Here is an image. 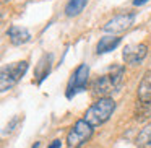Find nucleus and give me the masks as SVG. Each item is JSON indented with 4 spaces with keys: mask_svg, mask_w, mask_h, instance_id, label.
Returning <instances> with one entry per match:
<instances>
[{
    "mask_svg": "<svg viewBox=\"0 0 151 148\" xmlns=\"http://www.w3.org/2000/svg\"><path fill=\"white\" fill-rule=\"evenodd\" d=\"M125 69L122 65H112L107 73L98 77L91 85V95L96 99L99 98H109V95L119 91L124 83Z\"/></svg>",
    "mask_w": 151,
    "mask_h": 148,
    "instance_id": "f257e3e1",
    "label": "nucleus"
},
{
    "mask_svg": "<svg viewBox=\"0 0 151 148\" xmlns=\"http://www.w3.org/2000/svg\"><path fill=\"white\" fill-rule=\"evenodd\" d=\"M115 111V101L109 96V98H99L86 109L85 119L91 127H99V125L106 124L111 119V116Z\"/></svg>",
    "mask_w": 151,
    "mask_h": 148,
    "instance_id": "f03ea898",
    "label": "nucleus"
},
{
    "mask_svg": "<svg viewBox=\"0 0 151 148\" xmlns=\"http://www.w3.org/2000/svg\"><path fill=\"white\" fill-rule=\"evenodd\" d=\"M28 60H20V62H13L8 64L7 67L2 69V73H0V88H2V93L12 90L21 78L24 77V73L28 72Z\"/></svg>",
    "mask_w": 151,
    "mask_h": 148,
    "instance_id": "7ed1b4c3",
    "label": "nucleus"
},
{
    "mask_svg": "<svg viewBox=\"0 0 151 148\" xmlns=\"http://www.w3.org/2000/svg\"><path fill=\"white\" fill-rule=\"evenodd\" d=\"M93 132H94V127H91L85 119H78L67 134V145L70 148H81L86 142H89Z\"/></svg>",
    "mask_w": 151,
    "mask_h": 148,
    "instance_id": "20e7f679",
    "label": "nucleus"
},
{
    "mask_svg": "<svg viewBox=\"0 0 151 148\" xmlns=\"http://www.w3.org/2000/svg\"><path fill=\"white\" fill-rule=\"evenodd\" d=\"M88 78H89L88 64H80V65L73 70V73L70 75L68 83H67V90H65L67 99H72L73 96H76L80 91H85Z\"/></svg>",
    "mask_w": 151,
    "mask_h": 148,
    "instance_id": "39448f33",
    "label": "nucleus"
},
{
    "mask_svg": "<svg viewBox=\"0 0 151 148\" xmlns=\"http://www.w3.org/2000/svg\"><path fill=\"white\" fill-rule=\"evenodd\" d=\"M133 23H135V13H120V15H115L114 18H111L102 26V31L109 33L111 36H114V34L127 31Z\"/></svg>",
    "mask_w": 151,
    "mask_h": 148,
    "instance_id": "423d86ee",
    "label": "nucleus"
},
{
    "mask_svg": "<svg viewBox=\"0 0 151 148\" xmlns=\"http://www.w3.org/2000/svg\"><path fill=\"white\" fill-rule=\"evenodd\" d=\"M148 54V46L143 43L140 44H130V46H125L124 52H122V59L125 64L128 65H140L145 60Z\"/></svg>",
    "mask_w": 151,
    "mask_h": 148,
    "instance_id": "0eeeda50",
    "label": "nucleus"
},
{
    "mask_svg": "<svg viewBox=\"0 0 151 148\" xmlns=\"http://www.w3.org/2000/svg\"><path fill=\"white\" fill-rule=\"evenodd\" d=\"M7 38L13 46H23V44H26L31 41V33L26 28L13 25V26H10L7 30Z\"/></svg>",
    "mask_w": 151,
    "mask_h": 148,
    "instance_id": "6e6552de",
    "label": "nucleus"
},
{
    "mask_svg": "<svg viewBox=\"0 0 151 148\" xmlns=\"http://www.w3.org/2000/svg\"><path fill=\"white\" fill-rule=\"evenodd\" d=\"M52 59H54L52 54H44V56L41 57V60L37 62L36 70H34V77L37 78V85H41V83L49 77L50 69H52Z\"/></svg>",
    "mask_w": 151,
    "mask_h": 148,
    "instance_id": "1a4fd4ad",
    "label": "nucleus"
},
{
    "mask_svg": "<svg viewBox=\"0 0 151 148\" xmlns=\"http://www.w3.org/2000/svg\"><path fill=\"white\" fill-rule=\"evenodd\" d=\"M120 43H122V38H119V36H104V38H101V39L98 41V44H96V54L101 56V54L111 52V51H114Z\"/></svg>",
    "mask_w": 151,
    "mask_h": 148,
    "instance_id": "9d476101",
    "label": "nucleus"
},
{
    "mask_svg": "<svg viewBox=\"0 0 151 148\" xmlns=\"http://www.w3.org/2000/svg\"><path fill=\"white\" fill-rule=\"evenodd\" d=\"M138 103H143V104H151V75L145 77L143 80L138 85Z\"/></svg>",
    "mask_w": 151,
    "mask_h": 148,
    "instance_id": "9b49d317",
    "label": "nucleus"
},
{
    "mask_svg": "<svg viewBox=\"0 0 151 148\" xmlns=\"http://www.w3.org/2000/svg\"><path fill=\"white\" fill-rule=\"evenodd\" d=\"M135 145H137V148H151V124L145 125L138 132Z\"/></svg>",
    "mask_w": 151,
    "mask_h": 148,
    "instance_id": "f8f14e48",
    "label": "nucleus"
},
{
    "mask_svg": "<svg viewBox=\"0 0 151 148\" xmlns=\"http://www.w3.org/2000/svg\"><path fill=\"white\" fill-rule=\"evenodd\" d=\"M88 0H68V4L65 5V15L70 18L78 17L83 10H85Z\"/></svg>",
    "mask_w": 151,
    "mask_h": 148,
    "instance_id": "ddd939ff",
    "label": "nucleus"
},
{
    "mask_svg": "<svg viewBox=\"0 0 151 148\" xmlns=\"http://www.w3.org/2000/svg\"><path fill=\"white\" fill-rule=\"evenodd\" d=\"M18 121H20V117H13L10 122H8V125H7V130H5V134H10V132H13L15 130V127H17V124H18Z\"/></svg>",
    "mask_w": 151,
    "mask_h": 148,
    "instance_id": "4468645a",
    "label": "nucleus"
},
{
    "mask_svg": "<svg viewBox=\"0 0 151 148\" xmlns=\"http://www.w3.org/2000/svg\"><path fill=\"white\" fill-rule=\"evenodd\" d=\"M47 148H62V140H59V138H57V140H54Z\"/></svg>",
    "mask_w": 151,
    "mask_h": 148,
    "instance_id": "2eb2a0df",
    "label": "nucleus"
},
{
    "mask_svg": "<svg viewBox=\"0 0 151 148\" xmlns=\"http://www.w3.org/2000/svg\"><path fill=\"white\" fill-rule=\"evenodd\" d=\"M148 0H133V5L135 7H140V5H145Z\"/></svg>",
    "mask_w": 151,
    "mask_h": 148,
    "instance_id": "dca6fc26",
    "label": "nucleus"
}]
</instances>
